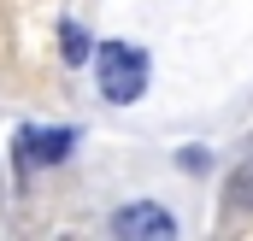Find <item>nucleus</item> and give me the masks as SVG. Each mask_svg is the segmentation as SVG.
Listing matches in <instances>:
<instances>
[{
	"label": "nucleus",
	"mask_w": 253,
	"mask_h": 241,
	"mask_svg": "<svg viewBox=\"0 0 253 241\" xmlns=\"http://www.w3.org/2000/svg\"><path fill=\"white\" fill-rule=\"evenodd\" d=\"M94 77H100V94L112 106H129L141 88H147V53L129 47V41H106L94 53Z\"/></svg>",
	"instance_id": "f257e3e1"
},
{
	"label": "nucleus",
	"mask_w": 253,
	"mask_h": 241,
	"mask_svg": "<svg viewBox=\"0 0 253 241\" xmlns=\"http://www.w3.org/2000/svg\"><path fill=\"white\" fill-rule=\"evenodd\" d=\"M112 230L118 236H135V241H171L177 236V224H171V212H159V206H124L118 218H112Z\"/></svg>",
	"instance_id": "f03ea898"
},
{
	"label": "nucleus",
	"mask_w": 253,
	"mask_h": 241,
	"mask_svg": "<svg viewBox=\"0 0 253 241\" xmlns=\"http://www.w3.org/2000/svg\"><path fill=\"white\" fill-rule=\"evenodd\" d=\"M230 194H236L242 206H253V165H242V171H236V182H230Z\"/></svg>",
	"instance_id": "39448f33"
},
{
	"label": "nucleus",
	"mask_w": 253,
	"mask_h": 241,
	"mask_svg": "<svg viewBox=\"0 0 253 241\" xmlns=\"http://www.w3.org/2000/svg\"><path fill=\"white\" fill-rule=\"evenodd\" d=\"M59 41H65V59H71V65H83V59H88V41H83V30H77V24H65V36H59Z\"/></svg>",
	"instance_id": "20e7f679"
},
{
	"label": "nucleus",
	"mask_w": 253,
	"mask_h": 241,
	"mask_svg": "<svg viewBox=\"0 0 253 241\" xmlns=\"http://www.w3.org/2000/svg\"><path fill=\"white\" fill-rule=\"evenodd\" d=\"M18 147H24V159L30 165H53L71 153V129H24L18 135Z\"/></svg>",
	"instance_id": "7ed1b4c3"
}]
</instances>
